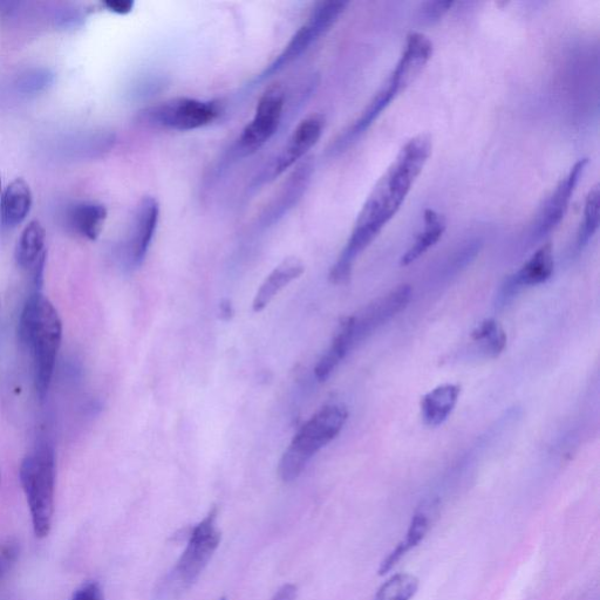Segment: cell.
I'll return each instance as SVG.
<instances>
[{
    "label": "cell",
    "instance_id": "6da1fadb",
    "mask_svg": "<svg viewBox=\"0 0 600 600\" xmlns=\"http://www.w3.org/2000/svg\"><path fill=\"white\" fill-rule=\"evenodd\" d=\"M432 148V138L428 134L414 136L401 148L397 159L375 184L361 208L349 241L331 269L332 283L344 284L349 281L358 257L397 215L406 197L411 193L415 181L431 158Z\"/></svg>",
    "mask_w": 600,
    "mask_h": 600
},
{
    "label": "cell",
    "instance_id": "7a4b0ae2",
    "mask_svg": "<svg viewBox=\"0 0 600 600\" xmlns=\"http://www.w3.org/2000/svg\"><path fill=\"white\" fill-rule=\"evenodd\" d=\"M433 56V43L425 34H408L404 52L390 78L374 95L359 118L340 134L329 149L332 155L342 154L356 143L372 127L391 102L414 83Z\"/></svg>",
    "mask_w": 600,
    "mask_h": 600
},
{
    "label": "cell",
    "instance_id": "3957f363",
    "mask_svg": "<svg viewBox=\"0 0 600 600\" xmlns=\"http://www.w3.org/2000/svg\"><path fill=\"white\" fill-rule=\"evenodd\" d=\"M19 339L34 359V384L40 400L49 393L56 368L63 325L58 311L42 292L34 291L26 300L19 319Z\"/></svg>",
    "mask_w": 600,
    "mask_h": 600
},
{
    "label": "cell",
    "instance_id": "277c9868",
    "mask_svg": "<svg viewBox=\"0 0 600 600\" xmlns=\"http://www.w3.org/2000/svg\"><path fill=\"white\" fill-rule=\"evenodd\" d=\"M56 477V453L49 443H42L32 450L19 468L33 533L40 540L49 536L52 530Z\"/></svg>",
    "mask_w": 600,
    "mask_h": 600
},
{
    "label": "cell",
    "instance_id": "5b68a950",
    "mask_svg": "<svg viewBox=\"0 0 600 600\" xmlns=\"http://www.w3.org/2000/svg\"><path fill=\"white\" fill-rule=\"evenodd\" d=\"M349 411L344 405L331 404L319 409L300 427L278 465V475L285 483L298 479L320 450L329 445L346 424Z\"/></svg>",
    "mask_w": 600,
    "mask_h": 600
},
{
    "label": "cell",
    "instance_id": "8992f818",
    "mask_svg": "<svg viewBox=\"0 0 600 600\" xmlns=\"http://www.w3.org/2000/svg\"><path fill=\"white\" fill-rule=\"evenodd\" d=\"M221 533L217 528V509L196 525L175 567L162 578L155 590L156 600H174L192 588L213 558L220 545Z\"/></svg>",
    "mask_w": 600,
    "mask_h": 600
},
{
    "label": "cell",
    "instance_id": "52a82bcc",
    "mask_svg": "<svg viewBox=\"0 0 600 600\" xmlns=\"http://www.w3.org/2000/svg\"><path fill=\"white\" fill-rule=\"evenodd\" d=\"M346 2L318 3L310 13L308 20L293 34L289 43L276 59L258 75L257 81L274 77L302 58L320 38L329 32L347 8Z\"/></svg>",
    "mask_w": 600,
    "mask_h": 600
},
{
    "label": "cell",
    "instance_id": "ba28073f",
    "mask_svg": "<svg viewBox=\"0 0 600 600\" xmlns=\"http://www.w3.org/2000/svg\"><path fill=\"white\" fill-rule=\"evenodd\" d=\"M220 114L221 107L215 101L175 98L143 109L139 120L150 127L190 132L213 124Z\"/></svg>",
    "mask_w": 600,
    "mask_h": 600
},
{
    "label": "cell",
    "instance_id": "9c48e42d",
    "mask_svg": "<svg viewBox=\"0 0 600 600\" xmlns=\"http://www.w3.org/2000/svg\"><path fill=\"white\" fill-rule=\"evenodd\" d=\"M286 92L281 83L270 85L259 98L254 118L243 129L233 150L236 159L254 155L274 138L281 127L285 111Z\"/></svg>",
    "mask_w": 600,
    "mask_h": 600
},
{
    "label": "cell",
    "instance_id": "30bf717a",
    "mask_svg": "<svg viewBox=\"0 0 600 600\" xmlns=\"http://www.w3.org/2000/svg\"><path fill=\"white\" fill-rule=\"evenodd\" d=\"M324 128L325 118L322 114H312L300 121L281 152L276 155L274 160H271L267 167L262 169V172L252 182V189H258L264 184L275 181L302 161L322 138Z\"/></svg>",
    "mask_w": 600,
    "mask_h": 600
},
{
    "label": "cell",
    "instance_id": "8fae6325",
    "mask_svg": "<svg viewBox=\"0 0 600 600\" xmlns=\"http://www.w3.org/2000/svg\"><path fill=\"white\" fill-rule=\"evenodd\" d=\"M412 298V288L409 285H400L370 305L356 316L346 318L343 324L349 333L351 343L354 347L364 342L377 331L380 326L390 322L392 318L404 310Z\"/></svg>",
    "mask_w": 600,
    "mask_h": 600
},
{
    "label": "cell",
    "instance_id": "7c38bea8",
    "mask_svg": "<svg viewBox=\"0 0 600 600\" xmlns=\"http://www.w3.org/2000/svg\"><path fill=\"white\" fill-rule=\"evenodd\" d=\"M588 163L589 159L586 158L578 160L572 166L568 175L557 184L547 201L544 202L535 218L533 228H531L533 240H543L561 224Z\"/></svg>",
    "mask_w": 600,
    "mask_h": 600
},
{
    "label": "cell",
    "instance_id": "4fadbf2b",
    "mask_svg": "<svg viewBox=\"0 0 600 600\" xmlns=\"http://www.w3.org/2000/svg\"><path fill=\"white\" fill-rule=\"evenodd\" d=\"M160 221V204L153 196L142 197L136 206L125 245L129 267L139 268L147 257Z\"/></svg>",
    "mask_w": 600,
    "mask_h": 600
},
{
    "label": "cell",
    "instance_id": "5bb4252c",
    "mask_svg": "<svg viewBox=\"0 0 600 600\" xmlns=\"http://www.w3.org/2000/svg\"><path fill=\"white\" fill-rule=\"evenodd\" d=\"M313 170H315V166H313L311 158L298 163L259 217V224L262 228L274 227L297 206L310 186Z\"/></svg>",
    "mask_w": 600,
    "mask_h": 600
},
{
    "label": "cell",
    "instance_id": "9a60e30c",
    "mask_svg": "<svg viewBox=\"0 0 600 600\" xmlns=\"http://www.w3.org/2000/svg\"><path fill=\"white\" fill-rule=\"evenodd\" d=\"M304 271V264L299 258H285L281 264L271 271V274L262 283L261 288L258 289L254 303H252V310L262 312L278 296L279 292L302 276Z\"/></svg>",
    "mask_w": 600,
    "mask_h": 600
},
{
    "label": "cell",
    "instance_id": "2e32d148",
    "mask_svg": "<svg viewBox=\"0 0 600 600\" xmlns=\"http://www.w3.org/2000/svg\"><path fill=\"white\" fill-rule=\"evenodd\" d=\"M555 259L552 244L545 243L538 249L516 274L509 276L508 281L518 291L528 286L543 284L554 274Z\"/></svg>",
    "mask_w": 600,
    "mask_h": 600
},
{
    "label": "cell",
    "instance_id": "e0dca14e",
    "mask_svg": "<svg viewBox=\"0 0 600 600\" xmlns=\"http://www.w3.org/2000/svg\"><path fill=\"white\" fill-rule=\"evenodd\" d=\"M459 385L446 384L434 388L421 400V414L425 424L438 427L452 414L460 397Z\"/></svg>",
    "mask_w": 600,
    "mask_h": 600
},
{
    "label": "cell",
    "instance_id": "ac0fdd59",
    "mask_svg": "<svg viewBox=\"0 0 600 600\" xmlns=\"http://www.w3.org/2000/svg\"><path fill=\"white\" fill-rule=\"evenodd\" d=\"M32 207V192L23 179L13 181L2 196L0 215L5 227L15 228L29 215Z\"/></svg>",
    "mask_w": 600,
    "mask_h": 600
},
{
    "label": "cell",
    "instance_id": "d6986e66",
    "mask_svg": "<svg viewBox=\"0 0 600 600\" xmlns=\"http://www.w3.org/2000/svg\"><path fill=\"white\" fill-rule=\"evenodd\" d=\"M446 231V218L433 209H426L424 213V230L418 235L404 256L400 259L401 267H408L417 262L421 256L433 248L441 240Z\"/></svg>",
    "mask_w": 600,
    "mask_h": 600
},
{
    "label": "cell",
    "instance_id": "ffe728a7",
    "mask_svg": "<svg viewBox=\"0 0 600 600\" xmlns=\"http://www.w3.org/2000/svg\"><path fill=\"white\" fill-rule=\"evenodd\" d=\"M107 209L97 202H81L68 213V221L74 231L90 241H95L104 229L107 220Z\"/></svg>",
    "mask_w": 600,
    "mask_h": 600
},
{
    "label": "cell",
    "instance_id": "44dd1931",
    "mask_svg": "<svg viewBox=\"0 0 600 600\" xmlns=\"http://www.w3.org/2000/svg\"><path fill=\"white\" fill-rule=\"evenodd\" d=\"M46 231L39 221H32L20 235L16 248V261L20 268L31 269L45 254Z\"/></svg>",
    "mask_w": 600,
    "mask_h": 600
},
{
    "label": "cell",
    "instance_id": "7402d4cb",
    "mask_svg": "<svg viewBox=\"0 0 600 600\" xmlns=\"http://www.w3.org/2000/svg\"><path fill=\"white\" fill-rule=\"evenodd\" d=\"M353 350L349 333H347L345 326L340 324L339 330L336 337L333 338L331 346L323 354V357L319 359L318 364L315 368L316 378L319 381H326L329 379L336 368L342 363Z\"/></svg>",
    "mask_w": 600,
    "mask_h": 600
},
{
    "label": "cell",
    "instance_id": "603a6c76",
    "mask_svg": "<svg viewBox=\"0 0 600 600\" xmlns=\"http://www.w3.org/2000/svg\"><path fill=\"white\" fill-rule=\"evenodd\" d=\"M475 342L480 343L490 357H497L506 349L507 336L495 319L484 320L472 333Z\"/></svg>",
    "mask_w": 600,
    "mask_h": 600
},
{
    "label": "cell",
    "instance_id": "cb8c5ba5",
    "mask_svg": "<svg viewBox=\"0 0 600 600\" xmlns=\"http://www.w3.org/2000/svg\"><path fill=\"white\" fill-rule=\"evenodd\" d=\"M599 228V187H593L586 195L584 204V218L579 227L576 247L583 250L596 235Z\"/></svg>",
    "mask_w": 600,
    "mask_h": 600
},
{
    "label": "cell",
    "instance_id": "d4e9b609",
    "mask_svg": "<svg viewBox=\"0 0 600 600\" xmlns=\"http://www.w3.org/2000/svg\"><path fill=\"white\" fill-rule=\"evenodd\" d=\"M419 579L409 574H399L381 586L374 600H412L417 595Z\"/></svg>",
    "mask_w": 600,
    "mask_h": 600
},
{
    "label": "cell",
    "instance_id": "484cf974",
    "mask_svg": "<svg viewBox=\"0 0 600 600\" xmlns=\"http://www.w3.org/2000/svg\"><path fill=\"white\" fill-rule=\"evenodd\" d=\"M428 531V520L424 514H417L413 517L411 525L407 531L406 540L398 545V549L401 550L402 554L406 555L407 552L419 545L424 540Z\"/></svg>",
    "mask_w": 600,
    "mask_h": 600
},
{
    "label": "cell",
    "instance_id": "4316f807",
    "mask_svg": "<svg viewBox=\"0 0 600 600\" xmlns=\"http://www.w3.org/2000/svg\"><path fill=\"white\" fill-rule=\"evenodd\" d=\"M454 2H428L421 5L419 19L422 23L433 24L453 8Z\"/></svg>",
    "mask_w": 600,
    "mask_h": 600
},
{
    "label": "cell",
    "instance_id": "83f0119b",
    "mask_svg": "<svg viewBox=\"0 0 600 600\" xmlns=\"http://www.w3.org/2000/svg\"><path fill=\"white\" fill-rule=\"evenodd\" d=\"M19 556V548L17 543L9 542L3 545L0 549V581L8 574L9 570L16 563Z\"/></svg>",
    "mask_w": 600,
    "mask_h": 600
},
{
    "label": "cell",
    "instance_id": "f1b7e54d",
    "mask_svg": "<svg viewBox=\"0 0 600 600\" xmlns=\"http://www.w3.org/2000/svg\"><path fill=\"white\" fill-rule=\"evenodd\" d=\"M71 600H105V595L98 582L88 581L74 591Z\"/></svg>",
    "mask_w": 600,
    "mask_h": 600
},
{
    "label": "cell",
    "instance_id": "f546056e",
    "mask_svg": "<svg viewBox=\"0 0 600 600\" xmlns=\"http://www.w3.org/2000/svg\"><path fill=\"white\" fill-rule=\"evenodd\" d=\"M51 75L49 73H34L24 79L23 86L25 91H37L50 83Z\"/></svg>",
    "mask_w": 600,
    "mask_h": 600
},
{
    "label": "cell",
    "instance_id": "4dcf8cb0",
    "mask_svg": "<svg viewBox=\"0 0 600 600\" xmlns=\"http://www.w3.org/2000/svg\"><path fill=\"white\" fill-rule=\"evenodd\" d=\"M104 5L108 11L117 13V15H128L133 11L135 2L133 0H107Z\"/></svg>",
    "mask_w": 600,
    "mask_h": 600
},
{
    "label": "cell",
    "instance_id": "1f68e13d",
    "mask_svg": "<svg viewBox=\"0 0 600 600\" xmlns=\"http://www.w3.org/2000/svg\"><path fill=\"white\" fill-rule=\"evenodd\" d=\"M296 598V586L292 584H286L276 592V595L271 600H296Z\"/></svg>",
    "mask_w": 600,
    "mask_h": 600
},
{
    "label": "cell",
    "instance_id": "d6a6232c",
    "mask_svg": "<svg viewBox=\"0 0 600 600\" xmlns=\"http://www.w3.org/2000/svg\"><path fill=\"white\" fill-rule=\"evenodd\" d=\"M221 312L222 315L231 316V313H233V311H231V305L228 303L227 305H221Z\"/></svg>",
    "mask_w": 600,
    "mask_h": 600
},
{
    "label": "cell",
    "instance_id": "836d02e7",
    "mask_svg": "<svg viewBox=\"0 0 600 600\" xmlns=\"http://www.w3.org/2000/svg\"><path fill=\"white\" fill-rule=\"evenodd\" d=\"M0 190H2V181H0Z\"/></svg>",
    "mask_w": 600,
    "mask_h": 600
},
{
    "label": "cell",
    "instance_id": "e575fe53",
    "mask_svg": "<svg viewBox=\"0 0 600 600\" xmlns=\"http://www.w3.org/2000/svg\"><path fill=\"white\" fill-rule=\"evenodd\" d=\"M221 600H227V599H225V598H222Z\"/></svg>",
    "mask_w": 600,
    "mask_h": 600
}]
</instances>
